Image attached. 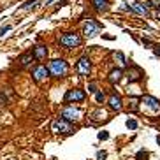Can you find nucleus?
<instances>
[{
  "instance_id": "nucleus-10",
  "label": "nucleus",
  "mask_w": 160,
  "mask_h": 160,
  "mask_svg": "<svg viewBox=\"0 0 160 160\" xmlns=\"http://www.w3.org/2000/svg\"><path fill=\"white\" fill-rule=\"evenodd\" d=\"M32 56L35 58V60H46V56H48V48H46L44 44L35 46V48H33Z\"/></svg>"
},
{
  "instance_id": "nucleus-28",
  "label": "nucleus",
  "mask_w": 160,
  "mask_h": 160,
  "mask_svg": "<svg viewBox=\"0 0 160 160\" xmlns=\"http://www.w3.org/2000/svg\"><path fill=\"white\" fill-rule=\"evenodd\" d=\"M50 2H53V0H50Z\"/></svg>"
},
{
  "instance_id": "nucleus-12",
  "label": "nucleus",
  "mask_w": 160,
  "mask_h": 160,
  "mask_svg": "<svg viewBox=\"0 0 160 160\" xmlns=\"http://www.w3.org/2000/svg\"><path fill=\"white\" fill-rule=\"evenodd\" d=\"M128 11L137 12V14H141V16H148V9H146L144 4H141V2H136V4H132V6H128Z\"/></svg>"
},
{
  "instance_id": "nucleus-23",
  "label": "nucleus",
  "mask_w": 160,
  "mask_h": 160,
  "mask_svg": "<svg viewBox=\"0 0 160 160\" xmlns=\"http://www.w3.org/2000/svg\"><path fill=\"white\" fill-rule=\"evenodd\" d=\"M88 92H92V93H95V92H97V86H95V83H90V84H88Z\"/></svg>"
},
{
  "instance_id": "nucleus-4",
  "label": "nucleus",
  "mask_w": 160,
  "mask_h": 160,
  "mask_svg": "<svg viewBox=\"0 0 160 160\" xmlns=\"http://www.w3.org/2000/svg\"><path fill=\"white\" fill-rule=\"evenodd\" d=\"M84 92L83 90H79V88H72V90H69L65 93V97H63V100L65 102H83L84 100Z\"/></svg>"
},
{
  "instance_id": "nucleus-21",
  "label": "nucleus",
  "mask_w": 160,
  "mask_h": 160,
  "mask_svg": "<svg viewBox=\"0 0 160 160\" xmlns=\"http://www.w3.org/2000/svg\"><path fill=\"white\" fill-rule=\"evenodd\" d=\"M99 139H102V141H106V139H109V134L106 132V130H102V132H99Z\"/></svg>"
},
{
  "instance_id": "nucleus-1",
  "label": "nucleus",
  "mask_w": 160,
  "mask_h": 160,
  "mask_svg": "<svg viewBox=\"0 0 160 160\" xmlns=\"http://www.w3.org/2000/svg\"><path fill=\"white\" fill-rule=\"evenodd\" d=\"M48 72H50L53 77H63V76H67V72H69V63H67L63 58H55V60L50 62Z\"/></svg>"
},
{
  "instance_id": "nucleus-11",
  "label": "nucleus",
  "mask_w": 160,
  "mask_h": 160,
  "mask_svg": "<svg viewBox=\"0 0 160 160\" xmlns=\"http://www.w3.org/2000/svg\"><path fill=\"white\" fill-rule=\"evenodd\" d=\"M109 107L113 111H122V97L116 95V93L111 95L109 97Z\"/></svg>"
},
{
  "instance_id": "nucleus-26",
  "label": "nucleus",
  "mask_w": 160,
  "mask_h": 160,
  "mask_svg": "<svg viewBox=\"0 0 160 160\" xmlns=\"http://www.w3.org/2000/svg\"><path fill=\"white\" fill-rule=\"evenodd\" d=\"M143 44L149 46V44H151V41H149V39H143Z\"/></svg>"
},
{
  "instance_id": "nucleus-2",
  "label": "nucleus",
  "mask_w": 160,
  "mask_h": 160,
  "mask_svg": "<svg viewBox=\"0 0 160 160\" xmlns=\"http://www.w3.org/2000/svg\"><path fill=\"white\" fill-rule=\"evenodd\" d=\"M60 44L63 46L65 50H72V48H77V46L83 44V39L76 32H67L60 37Z\"/></svg>"
},
{
  "instance_id": "nucleus-13",
  "label": "nucleus",
  "mask_w": 160,
  "mask_h": 160,
  "mask_svg": "<svg viewBox=\"0 0 160 160\" xmlns=\"http://www.w3.org/2000/svg\"><path fill=\"white\" fill-rule=\"evenodd\" d=\"M144 77V72L139 69V67H134V71H128V79L130 81H139Z\"/></svg>"
},
{
  "instance_id": "nucleus-22",
  "label": "nucleus",
  "mask_w": 160,
  "mask_h": 160,
  "mask_svg": "<svg viewBox=\"0 0 160 160\" xmlns=\"http://www.w3.org/2000/svg\"><path fill=\"white\" fill-rule=\"evenodd\" d=\"M11 25H6V27H2V28H0V35H4V33H6V32H9V30H11Z\"/></svg>"
},
{
  "instance_id": "nucleus-5",
  "label": "nucleus",
  "mask_w": 160,
  "mask_h": 160,
  "mask_svg": "<svg viewBox=\"0 0 160 160\" xmlns=\"http://www.w3.org/2000/svg\"><path fill=\"white\" fill-rule=\"evenodd\" d=\"M100 27H102L100 23L93 21V19H88V21L83 25V33L86 35V37H95V35L99 33Z\"/></svg>"
},
{
  "instance_id": "nucleus-7",
  "label": "nucleus",
  "mask_w": 160,
  "mask_h": 160,
  "mask_svg": "<svg viewBox=\"0 0 160 160\" xmlns=\"http://www.w3.org/2000/svg\"><path fill=\"white\" fill-rule=\"evenodd\" d=\"M79 116H81L79 109L72 107V106H67V107L62 109V120H65V122H76Z\"/></svg>"
},
{
  "instance_id": "nucleus-14",
  "label": "nucleus",
  "mask_w": 160,
  "mask_h": 160,
  "mask_svg": "<svg viewBox=\"0 0 160 160\" xmlns=\"http://www.w3.org/2000/svg\"><path fill=\"white\" fill-rule=\"evenodd\" d=\"M122 76H123V71H122V69H113V71L109 72V81L115 84V83H118V81L122 79Z\"/></svg>"
},
{
  "instance_id": "nucleus-9",
  "label": "nucleus",
  "mask_w": 160,
  "mask_h": 160,
  "mask_svg": "<svg viewBox=\"0 0 160 160\" xmlns=\"http://www.w3.org/2000/svg\"><path fill=\"white\" fill-rule=\"evenodd\" d=\"M141 102H143L146 107H149V109H153V111H158L160 109V102L155 97H149V95H144L143 99H141Z\"/></svg>"
},
{
  "instance_id": "nucleus-6",
  "label": "nucleus",
  "mask_w": 160,
  "mask_h": 160,
  "mask_svg": "<svg viewBox=\"0 0 160 160\" xmlns=\"http://www.w3.org/2000/svg\"><path fill=\"white\" fill-rule=\"evenodd\" d=\"M90 71H92L90 58H88V56H81L79 62H77V65H76V72L79 74V76H88Z\"/></svg>"
},
{
  "instance_id": "nucleus-3",
  "label": "nucleus",
  "mask_w": 160,
  "mask_h": 160,
  "mask_svg": "<svg viewBox=\"0 0 160 160\" xmlns=\"http://www.w3.org/2000/svg\"><path fill=\"white\" fill-rule=\"evenodd\" d=\"M51 130H53L55 134H63V136H69V134L76 132V128L72 127V123L65 122V120H62V118L53 120V123H51Z\"/></svg>"
},
{
  "instance_id": "nucleus-25",
  "label": "nucleus",
  "mask_w": 160,
  "mask_h": 160,
  "mask_svg": "<svg viewBox=\"0 0 160 160\" xmlns=\"http://www.w3.org/2000/svg\"><path fill=\"white\" fill-rule=\"evenodd\" d=\"M153 53H155L157 56H160V46H155V48H153Z\"/></svg>"
},
{
  "instance_id": "nucleus-8",
  "label": "nucleus",
  "mask_w": 160,
  "mask_h": 160,
  "mask_svg": "<svg viewBox=\"0 0 160 160\" xmlns=\"http://www.w3.org/2000/svg\"><path fill=\"white\" fill-rule=\"evenodd\" d=\"M32 76H33V81H37V83H41V81H44V79H48V77H50V72H48V67H46V65H37L35 69H33Z\"/></svg>"
},
{
  "instance_id": "nucleus-19",
  "label": "nucleus",
  "mask_w": 160,
  "mask_h": 160,
  "mask_svg": "<svg viewBox=\"0 0 160 160\" xmlns=\"http://www.w3.org/2000/svg\"><path fill=\"white\" fill-rule=\"evenodd\" d=\"M136 158H137V160H146V158H148V153H146L144 149H141V151L137 153V157H136Z\"/></svg>"
},
{
  "instance_id": "nucleus-18",
  "label": "nucleus",
  "mask_w": 160,
  "mask_h": 160,
  "mask_svg": "<svg viewBox=\"0 0 160 160\" xmlns=\"http://www.w3.org/2000/svg\"><path fill=\"white\" fill-rule=\"evenodd\" d=\"M39 0H27V2H25V6H23V9H25V11H27V9H30V7H33V4H37Z\"/></svg>"
},
{
  "instance_id": "nucleus-20",
  "label": "nucleus",
  "mask_w": 160,
  "mask_h": 160,
  "mask_svg": "<svg viewBox=\"0 0 160 160\" xmlns=\"http://www.w3.org/2000/svg\"><path fill=\"white\" fill-rule=\"evenodd\" d=\"M127 127L128 128H136L137 127V122H136V120H127Z\"/></svg>"
},
{
  "instance_id": "nucleus-16",
  "label": "nucleus",
  "mask_w": 160,
  "mask_h": 160,
  "mask_svg": "<svg viewBox=\"0 0 160 160\" xmlns=\"http://www.w3.org/2000/svg\"><path fill=\"white\" fill-rule=\"evenodd\" d=\"M32 60H33V56H32V53H25V55H21L19 56V65H23V67H27V65H30L32 63Z\"/></svg>"
},
{
  "instance_id": "nucleus-17",
  "label": "nucleus",
  "mask_w": 160,
  "mask_h": 160,
  "mask_svg": "<svg viewBox=\"0 0 160 160\" xmlns=\"http://www.w3.org/2000/svg\"><path fill=\"white\" fill-rule=\"evenodd\" d=\"M104 99H106V95H104V92H95V100L97 102H104Z\"/></svg>"
},
{
  "instance_id": "nucleus-24",
  "label": "nucleus",
  "mask_w": 160,
  "mask_h": 160,
  "mask_svg": "<svg viewBox=\"0 0 160 160\" xmlns=\"http://www.w3.org/2000/svg\"><path fill=\"white\" fill-rule=\"evenodd\" d=\"M106 157H107V153H106V151H99V153H97V158H99V160H104Z\"/></svg>"
},
{
  "instance_id": "nucleus-27",
  "label": "nucleus",
  "mask_w": 160,
  "mask_h": 160,
  "mask_svg": "<svg viewBox=\"0 0 160 160\" xmlns=\"http://www.w3.org/2000/svg\"><path fill=\"white\" fill-rule=\"evenodd\" d=\"M157 143H158V144H160V136H158V137H157Z\"/></svg>"
},
{
  "instance_id": "nucleus-15",
  "label": "nucleus",
  "mask_w": 160,
  "mask_h": 160,
  "mask_svg": "<svg viewBox=\"0 0 160 160\" xmlns=\"http://www.w3.org/2000/svg\"><path fill=\"white\" fill-rule=\"evenodd\" d=\"M92 2H93V7L99 12L107 11V7H109V0H92Z\"/></svg>"
}]
</instances>
